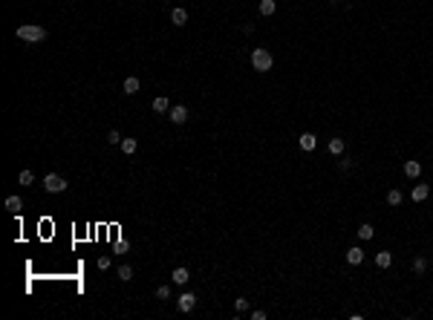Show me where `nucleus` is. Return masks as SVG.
Segmentation results:
<instances>
[{
	"instance_id": "obj_1",
	"label": "nucleus",
	"mask_w": 433,
	"mask_h": 320,
	"mask_svg": "<svg viewBox=\"0 0 433 320\" xmlns=\"http://www.w3.org/2000/svg\"><path fill=\"white\" fill-rule=\"evenodd\" d=\"M275 66V55L269 46H254L251 49V69L254 72H269Z\"/></svg>"
},
{
	"instance_id": "obj_2",
	"label": "nucleus",
	"mask_w": 433,
	"mask_h": 320,
	"mask_svg": "<svg viewBox=\"0 0 433 320\" xmlns=\"http://www.w3.org/2000/svg\"><path fill=\"white\" fill-rule=\"evenodd\" d=\"M15 35H18V40H26V43H43L46 40V29L38 26V23H23V26L15 29Z\"/></svg>"
},
{
	"instance_id": "obj_3",
	"label": "nucleus",
	"mask_w": 433,
	"mask_h": 320,
	"mask_svg": "<svg viewBox=\"0 0 433 320\" xmlns=\"http://www.w3.org/2000/svg\"><path fill=\"white\" fill-rule=\"evenodd\" d=\"M43 188L49 193H64L66 191V179L58 176V173H46V176H43Z\"/></svg>"
},
{
	"instance_id": "obj_4",
	"label": "nucleus",
	"mask_w": 433,
	"mask_h": 320,
	"mask_svg": "<svg viewBox=\"0 0 433 320\" xmlns=\"http://www.w3.org/2000/svg\"><path fill=\"white\" fill-rule=\"evenodd\" d=\"M298 147H301L303 153H312V150L318 147V136L309 133V130H306V133H301V136H298Z\"/></svg>"
},
{
	"instance_id": "obj_5",
	"label": "nucleus",
	"mask_w": 433,
	"mask_h": 320,
	"mask_svg": "<svg viewBox=\"0 0 433 320\" xmlns=\"http://www.w3.org/2000/svg\"><path fill=\"white\" fill-rule=\"evenodd\" d=\"M422 170H425V167H422V161H416V159H407L402 164V173L407 176V179H419V176H422Z\"/></svg>"
},
{
	"instance_id": "obj_6",
	"label": "nucleus",
	"mask_w": 433,
	"mask_h": 320,
	"mask_svg": "<svg viewBox=\"0 0 433 320\" xmlns=\"http://www.w3.org/2000/svg\"><path fill=\"white\" fill-rule=\"evenodd\" d=\"M194 306H196V294L194 291H182L179 300H176V309L179 312H194Z\"/></svg>"
},
{
	"instance_id": "obj_7",
	"label": "nucleus",
	"mask_w": 433,
	"mask_h": 320,
	"mask_svg": "<svg viewBox=\"0 0 433 320\" xmlns=\"http://www.w3.org/2000/svg\"><path fill=\"white\" fill-rule=\"evenodd\" d=\"M344 260H346L349 265H361V262H364V248H361V245H349L346 254H344Z\"/></svg>"
},
{
	"instance_id": "obj_8",
	"label": "nucleus",
	"mask_w": 433,
	"mask_h": 320,
	"mask_svg": "<svg viewBox=\"0 0 433 320\" xmlns=\"http://www.w3.org/2000/svg\"><path fill=\"white\" fill-rule=\"evenodd\" d=\"M168 119H171L173 124H185V121H188V107H185V104H176V107H171Z\"/></svg>"
},
{
	"instance_id": "obj_9",
	"label": "nucleus",
	"mask_w": 433,
	"mask_h": 320,
	"mask_svg": "<svg viewBox=\"0 0 433 320\" xmlns=\"http://www.w3.org/2000/svg\"><path fill=\"white\" fill-rule=\"evenodd\" d=\"M326 150H329V156H335V159H338V156H344V150H346V141H344L341 136H335V139H329V141H326Z\"/></svg>"
},
{
	"instance_id": "obj_10",
	"label": "nucleus",
	"mask_w": 433,
	"mask_h": 320,
	"mask_svg": "<svg viewBox=\"0 0 433 320\" xmlns=\"http://www.w3.org/2000/svg\"><path fill=\"white\" fill-rule=\"evenodd\" d=\"M171 280H173L176 286H185L188 280H191V271H188L185 265H176V268L171 271Z\"/></svg>"
},
{
	"instance_id": "obj_11",
	"label": "nucleus",
	"mask_w": 433,
	"mask_h": 320,
	"mask_svg": "<svg viewBox=\"0 0 433 320\" xmlns=\"http://www.w3.org/2000/svg\"><path fill=\"white\" fill-rule=\"evenodd\" d=\"M372 260H375V265H378V268H390V265H393V251L381 248V251H375Z\"/></svg>"
},
{
	"instance_id": "obj_12",
	"label": "nucleus",
	"mask_w": 433,
	"mask_h": 320,
	"mask_svg": "<svg viewBox=\"0 0 433 320\" xmlns=\"http://www.w3.org/2000/svg\"><path fill=\"white\" fill-rule=\"evenodd\" d=\"M431 196V185H413L410 191V202H425Z\"/></svg>"
},
{
	"instance_id": "obj_13",
	"label": "nucleus",
	"mask_w": 433,
	"mask_h": 320,
	"mask_svg": "<svg viewBox=\"0 0 433 320\" xmlns=\"http://www.w3.org/2000/svg\"><path fill=\"white\" fill-rule=\"evenodd\" d=\"M355 237H358L361 242H370L372 237H375V228H372L370 222H361L358 225V231H355Z\"/></svg>"
},
{
	"instance_id": "obj_14",
	"label": "nucleus",
	"mask_w": 433,
	"mask_h": 320,
	"mask_svg": "<svg viewBox=\"0 0 433 320\" xmlns=\"http://www.w3.org/2000/svg\"><path fill=\"white\" fill-rule=\"evenodd\" d=\"M428 265H431V262H428V257H425V254L413 257V274H416V277H422V274L428 271Z\"/></svg>"
},
{
	"instance_id": "obj_15",
	"label": "nucleus",
	"mask_w": 433,
	"mask_h": 320,
	"mask_svg": "<svg viewBox=\"0 0 433 320\" xmlns=\"http://www.w3.org/2000/svg\"><path fill=\"white\" fill-rule=\"evenodd\" d=\"M257 12H260L263 18H272V15L278 12V0H260V6H257Z\"/></svg>"
},
{
	"instance_id": "obj_16",
	"label": "nucleus",
	"mask_w": 433,
	"mask_h": 320,
	"mask_svg": "<svg viewBox=\"0 0 433 320\" xmlns=\"http://www.w3.org/2000/svg\"><path fill=\"white\" fill-rule=\"evenodd\" d=\"M402 202H404V193L399 191V188H390V191H387V205H390V208H399Z\"/></svg>"
},
{
	"instance_id": "obj_17",
	"label": "nucleus",
	"mask_w": 433,
	"mask_h": 320,
	"mask_svg": "<svg viewBox=\"0 0 433 320\" xmlns=\"http://www.w3.org/2000/svg\"><path fill=\"white\" fill-rule=\"evenodd\" d=\"M151 107H153V113H171V101H168V96H156Z\"/></svg>"
},
{
	"instance_id": "obj_18",
	"label": "nucleus",
	"mask_w": 433,
	"mask_h": 320,
	"mask_svg": "<svg viewBox=\"0 0 433 320\" xmlns=\"http://www.w3.org/2000/svg\"><path fill=\"white\" fill-rule=\"evenodd\" d=\"M171 20H173L176 26H185V23H188V9H182V6H176V9L171 12Z\"/></svg>"
},
{
	"instance_id": "obj_19",
	"label": "nucleus",
	"mask_w": 433,
	"mask_h": 320,
	"mask_svg": "<svg viewBox=\"0 0 433 320\" xmlns=\"http://www.w3.org/2000/svg\"><path fill=\"white\" fill-rule=\"evenodd\" d=\"M335 167H338V173H349V170L355 167V159H352V156H338Z\"/></svg>"
},
{
	"instance_id": "obj_20",
	"label": "nucleus",
	"mask_w": 433,
	"mask_h": 320,
	"mask_svg": "<svg viewBox=\"0 0 433 320\" xmlns=\"http://www.w3.org/2000/svg\"><path fill=\"white\" fill-rule=\"evenodd\" d=\"M139 87H142V81H139L136 75L124 78V93H127V96H136V93H139Z\"/></svg>"
},
{
	"instance_id": "obj_21",
	"label": "nucleus",
	"mask_w": 433,
	"mask_h": 320,
	"mask_svg": "<svg viewBox=\"0 0 433 320\" xmlns=\"http://www.w3.org/2000/svg\"><path fill=\"white\" fill-rule=\"evenodd\" d=\"M21 208H23V199L21 196H9L6 199V211L9 214H21Z\"/></svg>"
},
{
	"instance_id": "obj_22",
	"label": "nucleus",
	"mask_w": 433,
	"mask_h": 320,
	"mask_svg": "<svg viewBox=\"0 0 433 320\" xmlns=\"http://www.w3.org/2000/svg\"><path fill=\"white\" fill-rule=\"evenodd\" d=\"M136 150H139V141H136V139H122V153L124 156H133Z\"/></svg>"
},
{
	"instance_id": "obj_23",
	"label": "nucleus",
	"mask_w": 433,
	"mask_h": 320,
	"mask_svg": "<svg viewBox=\"0 0 433 320\" xmlns=\"http://www.w3.org/2000/svg\"><path fill=\"white\" fill-rule=\"evenodd\" d=\"M248 309H251V300H248V297H237V300H234V312H237V315H246Z\"/></svg>"
},
{
	"instance_id": "obj_24",
	"label": "nucleus",
	"mask_w": 433,
	"mask_h": 320,
	"mask_svg": "<svg viewBox=\"0 0 433 320\" xmlns=\"http://www.w3.org/2000/svg\"><path fill=\"white\" fill-rule=\"evenodd\" d=\"M116 274H119V280H122V283H130V280H133V265H127V262H124V265H119V271H116Z\"/></svg>"
},
{
	"instance_id": "obj_25",
	"label": "nucleus",
	"mask_w": 433,
	"mask_h": 320,
	"mask_svg": "<svg viewBox=\"0 0 433 320\" xmlns=\"http://www.w3.org/2000/svg\"><path fill=\"white\" fill-rule=\"evenodd\" d=\"M18 182H21V185H26V188H29L32 182H35V173H32V170H21V176H18Z\"/></svg>"
},
{
	"instance_id": "obj_26",
	"label": "nucleus",
	"mask_w": 433,
	"mask_h": 320,
	"mask_svg": "<svg viewBox=\"0 0 433 320\" xmlns=\"http://www.w3.org/2000/svg\"><path fill=\"white\" fill-rule=\"evenodd\" d=\"M156 300H171V286H159L156 288Z\"/></svg>"
},
{
	"instance_id": "obj_27",
	"label": "nucleus",
	"mask_w": 433,
	"mask_h": 320,
	"mask_svg": "<svg viewBox=\"0 0 433 320\" xmlns=\"http://www.w3.org/2000/svg\"><path fill=\"white\" fill-rule=\"evenodd\" d=\"M107 141H110V144H122V133H119V130H110V133H107Z\"/></svg>"
},
{
	"instance_id": "obj_28",
	"label": "nucleus",
	"mask_w": 433,
	"mask_h": 320,
	"mask_svg": "<svg viewBox=\"0 0 433 320\" xmlns=\"http://www.w3.org/2000/svg\"><path fill=\"white\" fill-rule=\"evenodd\" d=\"M113 251H116V254H124V251H130V242H124V240H119V242L113 245Z\"/></svg>"
},
{
	"instance_id": "obj_29",
	"label": "nucleus",
	"mask_w": 433,
	"mask_h": 320,
	"mask_svg": "<svg viewBox=\"0 0 433 320\" xmlns=\"http://www.w3.org/2000/svg\"><path fill=\"white\" fill-rule=\"evenodd\" d=\"M248 318H251V320H266V318H269V312H266V309H254Z\"/></svg>"
},
{
	"instance_id": "obj_30",
	"label": "nucleus",
	"mask_w": 433,
	"mask_h": 320,
	"mask_svg": "<svg viewBox=\"0 0 433 320\" xmlns=\"http://www.w3.org/2000/svg\"><path fill=\"white\" fill-rule=\"evenodd\" d=\"M95 265H98L101 271H107V268H110V257H98V262H95Z\"/></svg>"
},
{
	"instance_id": "obj_31",
	"label": "nucleus",
	"mask_w": 433,
	"mask_h": 320,
	"mask_svg": "<svg viewBox=\"0 0 433 320\" xmlns=\"http://www.w3.org/2000/svg\"><path fill=\"white\" fill-rule=\"evenodd\" d=\"M240 32H243V35H254V23H251V20L243 23V26H240Z\"/></svg>"
},
{
	"instance_id": "obj_32",
	"label": "nucleus",
	"mask_w": 433,
	"mask_h": 320,
	"mask_svg": "<svg viewBox=\"0 0 433 320\" xmlns=\"http://www.w3.org/2000/svg\"><path fill=\"white\" fill-rule=\"evenodd\" d=\"M431 147H433V139H431Z\"/></svg>"
}]
</instances>
